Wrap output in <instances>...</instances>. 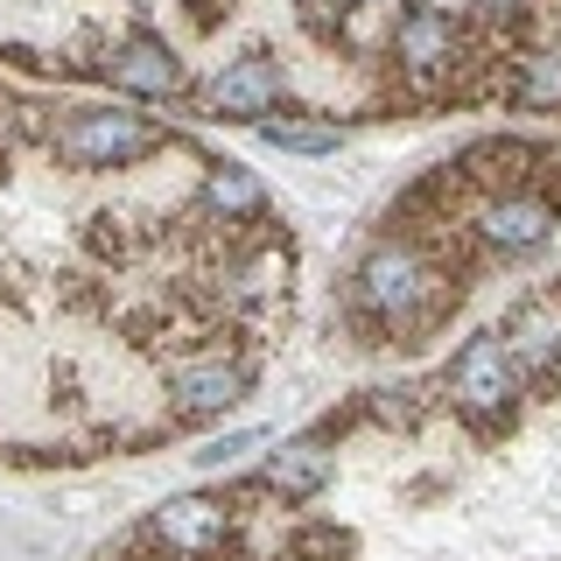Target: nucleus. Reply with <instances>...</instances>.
Returning a JSON list of instances; mask_svg holds the SVG:
<instances>
[{"instance_id": "obj_1", "label": "nucleus", "mask_w": 561, "mask_h": 561, "mask_svg": "<svg viewBox=\"0 0 561 561\" xmlns=\"http://www.w3.org/2000/svg\"><path fill=\"white\" fill-rule=\"evenodd\" d=\"M443 288L449 280L428 260V245L400 232V239H379L373 253L358 260V274H351V309L373 316L379 330H414L443 309Z\"/></svg>"}, {"instance_id": "obj_2", "label": "nucleus", "mask_w": 561, "mask_h": 561, "mask_svg": "<svg viewBox=\"0 0 561 561\" xmlns=\"http://www.w3.org/2000/svg\"><path fill=\"white\" fill-rule=\"evenodd\" d=\"M162 148V127L127 105H78L57 127V154L70 169H134Z\"/></svg>"}, {"instance_id": "obj_3", "label": "nucleus", "mask_w": 561, "mask_h": 561, "mask_svg": "<svg viewBox=\"0 0 561 561\" xmlns=\"http://www.w3.org/2000/svg\"><path fill=\"white\" fill-rule=\"evenodd\" d=\"M443 393H449L456 414L484 421V428L513 414V400L526 393V379H519V365H513V351H505L499 330H478V337H463V351H456L449 373H443Z\"/></svg>"}, {"instance_id": "obj_4", "label": "nucleus", "mask_w": 561, "mask_h": 561, "mask_svg": "<svg viewBox=\"0 0 561 561\" xmlns=\"http://www.w3.org/2000/svg\"><path fill=\"white\" fill-rule=\"evenodd\" d=\"M554 225H561V210H554V197H540V190H491V197L470 210V239H478L484 253H505V260L540 253V245L554 239Z\"/></svg>"}, {"instance_id": "obj_5", "label": "nucleus", "mask_w": 561, "mask_h": 561, "mask_svg": "<svg viewBox=\"0 0 561 561\" xmlns=\"http://www.w3.org/2000/svg\"><path fill=\"white\" fill-rule=\"evenodd\" d=\"M386 49L408 78H443V70L463 57V22L443 8V0H408L386 28Z\"/></svg>"}, {"instance_id": "obj_6", "label": "nucleus", "mask_w": 561, "mask_h": 561, "mask_svg": "<svg viewBox=\"0 0 561 561\" xmlns=\"http://www.w3.org/2000/svg\"><path fill=\"white\" fill-rule=\"evenodd\" d=\"M245 393H253V373H245L239 358H225V351L183 358L169 373V414L175 421H218V414H232Z\"/></svg>"}, {"instance_id": "obj_7", "label": "nucleus", "mask_w": 561, "mask_h": 561, "mask_svg": "<svg viewBox=\"0 0 561 561\" xmlns=\"http://www.w3.org/2000/svg\"><path fill=\"white\" fill-rule=\"evenodd\" d=\"M280 99H288V70H280V57H267V49L232 57L218 78H210V92H204V105L218 119H245V127H260Z\"/></svg>"}, {"instance_id": "obj_8", "label": "nucleus", "mask_w": 561, "mask_h": 561, "mask_svg": "<svg viewBox=\"0 0 561 561\" xmlns=\"http://www.w3.org/2000/svg\"><path fill=\"white\" fill-rule=\"evenodd\" d=\"M105 78H113L119 92H134V99H175V92H183V64H175V49L162 43V35H148V28H134L127 43H113Z\"/></svg>"}, {"instance_id": "obj_9", "label": "nucleus", "mask_w": 561, "mask_h": 561, "mask_svg": "<svg viewBox=\"0 0 561 561\" xmlns=\"http://www.w3.org/2000/svg\"><path fill=\"white\" fill-rule=\"evenodd\" d=\"M148 534L162 540L169 554L204 561V554L225 548V534H232V513H225L218 499H169V505H154V526H148Z\"/></svg>"}, {"instance_id": "obj_10", "label": "nucleus", "mask_w": 561, "mask_h": 561, "mask_svg": "<svg viewBox=\"0 0 561 561\" xmlns=\"http://www.w3.org/2000/svg\"><path fill=\"white\" fill-rule=\"evenodd\" d=\"M330 478H337V449L323 443V435H288L280 449H267V463H260V484L280 491V499H316Z\"/></svg>"}, {"instance_id": "obj_11", "label": "nucleus", "mask_w": 561, "mask_h": 561, "mask_svg": "<svg viewBox=\"0 0 561 561\" xmlns=\"http://www.w3.org/2000/svg\"><path fill=\"white\" fill-rule=\"evenodd\" d=\"M499 337H505V351H513L519 379H548L554 365H561V316H554L548 302L513 309V323H505Z\"/></svg>"}, {"instance_id": "obj_12", "label": "nucleus", "mask_w": 561, "mask_h": 561, "mask_svg": "<svg viewBox=\"0 0 561 561\" xmlns=\"http://www.w3.org/2000/svg\"><path fill=\"white\" fill-rule=\"evenodd\" d=\"M204 210L218 225H253L260 210H267V183L245 162H210L204 169Z\"/></svg>"}, {"instance_id": "obj_13", "label": "nucleus", "mask_w": 561, "mask_h": 561, "mask_svg": "<svg viewBox=\"0 0 561 561\" xmlns=\"http://www.w3.org/2000/svg\"><path fill=\"white\" fill-rule=\"evenodd\" d=\"M513 92H519V105H534V113H561V43L526 49Z\"/></svg>"}, {"instance_id": "obj_14", "label": "nucleus", "mask_w": 561, "mask_h": 561, "mask_svg": "<svg viewBox=\"0 0 561 561\" xmlns=\"http://www.w3.org/2000/svg\"><path fill=\"white\" fill-rule=\"evenodd\" d=\"M260 140H267V148H288V154H337V148H344V127H309V119H260Z\"/></svg>"}, {"instance_id": "obj_15", "label": "nucleus", "mask_w": 561, "mask_h": 561, "mask_svg": "<svg viewBox=\"0 0 561 561\" xmlns=\"http://www.w3.org/2000/svg\"><path fill=\"white\" fill-rule=\"evenodd\" d=\"M288 280V253H260V260H245L239 267V288L245 295H267V288H280Z\"/></svg>"}, {"instance_id": "obj_16", "label": "nucleus", "mask_w": 561, "mask_h": 561, "mask_svg": "<svg viewBox=\"0 0 561 561\" xmlns=\"http://www.w3.org/2000/svg\"><path fill=\"white\" fill-rule=\"evenodd\" d=\"M245 449H260V428H239V435H218V443H204L197 463H204V470H225V463H239Z\"/></svg>"}, {"instance_id": "obj_17", "label": "nucleus", "mask_w": 561, "mask_h": 561, "mask_svg": "<svg viewBox=\"0 0 561 561\" xmlns=\"http://www.w3.org/2000/svg\"><path fill=\"white\" fill-rule=\"evenodd\" d=\"M470 8H478V14H484V22H505V28H513V22H519V14H526V8H534V0H470Z\"/></svg>"}]
</instances>
